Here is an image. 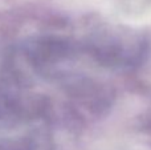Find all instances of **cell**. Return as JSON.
<instances>
[{
    "mask_svg": "<svg viewBox=\"0 0 151 150\" xmlns=\"http://www.w3.org/2000/svg\"><path fill=\"white\" fill-rule=\"evenodd\" d=\"M0 150H37L36 145L28 138H4L0 141Z\"/></svg>",
    "mask_w": 151,
    "mask_h": 150,
    "instance_id": "obj_1",
    "label": "cell"
}]
</instances>
